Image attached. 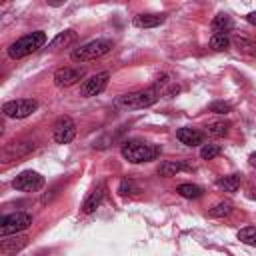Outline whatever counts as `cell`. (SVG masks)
I'll use <instances>...</instances> for the list:
<instances>
[{"label":"cell","instance_id":"obj_18","mask_svg":"<svg viewBox=\"0 0 256 256\" xmlns=\"http://www.w3.org/2000/svg\"><path fill=\"white\" fill-rule=\"evenodd\" d=\"M74 40H76V32H74V30H64V32H60L48 46H50L52 50H58V48H66V46H70Z\"/></svg>","mask_w":256,"mask_h":256},{"label":"cell","instance_id":"obj_7","mask_svg":"<svg viewBox=\"0 0 256 256\" xmlns=\"http://www.w3.org/2000/svg\"><path fill=\"white\" fill-rule=\"evenodd\" d=\"M12 186L16 190H22V192H36L44 186V176H40L34 170H24L12 180Z\"/></svg>","mask_w":256,"mask_h":256},{"label":"cell","instance_id":"obj_30","mask_svg":"<svg viewBox=\"0 0 256 256\" xmlns=\"http://www.w3.org/2000/svg\"><path fill=\"white\" fill-rule=\"evenodd\" d=\"M248 162H250V166H254V168H256V152H252V154L248 156Z\"/></svg>","mask_w":256,"mask_h":256},{"label":"cell","instance_id":"obj_28","mask_svg":"<svg viewBox=\"0 0 256 256\" xmlns=\"http://www.w3.org/2000/svg\"><path fill=\"white\" fill-rule=\"evenodd\" d=\"M118 192H120L122 196H126V194H136V192H138V188L134 186V182H132V180H122V182H120V186H118Z\"/></svg>","mask_w":256,"mask_h":256},{"label":"cell","instance_id":"obj_2","mask_svg":"<svg viewBox=\"0 0 256 256\" xmlns=\"http://www.w3.org/2000/svg\"><path fill=\"white\" fill-rule=\"evenodd\" d=\"M46 44V32L42 30H36V32H30V34H24L22 38L14 40L10 46H8V56L14 58V60H20V58H26L30 56L32 52L40 50L42 46Z\"/></svg>","mask_w":256,"mask_h":256},{"label":"cell","instance_id":"obj_23","mask_svg":"<svg viewBox=\"0 0 256 256\" xmlns=\"http://www.w3.org/2000/svg\"><path fill=\"white\" fill-rule=\"evenodd\" d=\"M232 212V202H228V200H222V202H218L214 208H210V216L212 218H224V216H228Z\"/></svg>","mask_w":256,"mask_h":256},{"label":"cell","instance_id":"obj_21","mask_svg":"<svg viewBox=\"0 0 256 256\" xmlns=\"http://www.w3.org/2000/svg\"><path fill=\"white\" fill-rule=\"evenodd\" d=\"M228 128H230V122L216 120V122H210L208 124V134L214 136V138H220V136H226L228 134Z\"/></svg>","mask_w":256,"mask_h":256},{"label":"cell","instance_id":"obj_24","mask_svg":"<svg viewBox=\"0 0 256 256\" xmlns=\"http://www.w3.org/2000/svg\"><path fill=\"white\" fill-rule=\"evenodd\" d=\"M230 46V38H228V34H212V38H210V48L212 50H226Z\"/></svg>","mask_w":256,"mask_h":256},{"label":"cell","instance_id":"obj_29","mask_svg":"<svg viewBox=\"0 0 256 256\" xmlns=\"http://www.w3.org/2000/svg\"><path fill=\"white\" fill-rule=\"evenodd\" d=\"M246 20H248L252 26H256V12H250V14L246 16Z\"/></svg>","mask_w":256,"mask_h":256},{"label":"cell","instance_id":"obj_3","mask_svg":"<svg viewBox=\"0 0 256 256\" xmlns=\"http://www.w3.org/2000/svg\"><path fill=\"white\" fill-rule=\"evenodd\" d=\"M112 48H114V42H112V40H108V38H96V40H90V42H86V44L74 48L72 54H70V58H72L74 62L84 64V62H92V60H96V58H102V56L108 54Z\"/></svg>","mask_w":256,"mask_h":256},{"label":"cell","instance_id":"obj_8","mask_svg":"<svg viewBox=\"0 0 256 256\" xmlns=\"http://www.w3.org/2000/svg\"><path fill=\"white\" fill-rule=\"evenodd\" d=\"M74 136H76V124L68 116H62L52 128V138L56 144H68L74 140Z\"/></svg>","mask_w":256,"mask_h":256},{"label":"cell","instance_id":"obj_20","mask_svg":"<svg viewBox=\"0 0 256 256\" xmlns=\"http://www.w3.org/2000/svg\"><path fill=\"white\" fill-rule=\"evenodd\" d=\"M176 192L182 196V198H188V200H196L204 194V190L196 184H178L176 186Z\"/></svg>","mask_w":256,"mask_h":256},{"label":"cell","instance_id":"obj_14","mask_svg":"<svg viewBox=\"0 0 256 256\" xmlns=\"http://www.w3.org/2000/svg\"><path fill=\"white\" fill-rule=\"evenodd\" d=\"M104 194H106V186H104V182H100V184L88 194V198L84 200V204H82V212H84V214H92V212L102 204Z\"/></svg>","mask_w":256,"mask_h":256},{"label":"cell","instance_id":"obj_9","mask_svg":"<svg viewBox=\"0 0 256 256\" xmlns=\"http://www.w3.org/2000/svg\"><path fill=\"white\" fill-rule=\"evenodd\" d=\"M108 80H110V74H108L106 70H104V72H98V74H94V76H90L88 80L82 82V86H80V96L90 98V96L100 94V92L106 88Z\"/></svg>","mask_w":256,"mask_h":256},{"label":"cell","instance_id":"obj_26","mask_svg":"<svg viewBox=\"0 0 256 256\" xmlns=\"http://www.w3.org/2000/svg\"><path fill=\"white\" fill-rule=\"evenodd\" d=\"M230 110H232V104L224 102V100H216L210 104V112H214V114H228Z\"/></svg>","mask_w":256,"mask_h":256},{"label":"cell","instance_id":"obj_13","mask_svg":"<svg viewBox=\"0 0 256 256\" xmlns=\"http://www.w3.org/2000/svg\"><path fill=\"white\" fill-rule=\"evenodd\" d=\"M26 244H28V238H26V236H16V234H14L12 238L4 236L2 242H0V254H2V256H12V254L20 252Z\"/></svg>","mask_w":256,"mask_h":256},{"label":"cell","instance_id":"obj_12","mask_svg":"<svg viewBox=\"0 0 256 256\" xmlns=\"http://www.w3.org/2000/svg\"><path fill=\"white\" fill-rule=\"evenodd\" d=\"M176 138L184 146H200L204 142V134L200 130H196V128H190V126L178 128L176 130Z\"/></svg>","mask_w":256,"mask_h":256},{"label":"cell","instance_id":"obj_16","mask_svg":"<svg viewBox=\"0 0 256 256\" xmlns=\"http://www.w3.org/2000/svg\"><path fill=\"white\" fill-rule=\"evenodd\" d=\"M166 20L164 14H138L134 16V26L138 28H156Z\"/></svg>","mask_w":256,"mask_h":256},{"label":"cell","instance_id":"obj_1","mask_svg":"<svg viewBox=\"0 0 256 256\" xmlns=\"http://www.w3.org/2000/svg\"><path fill=\"white\" fill-rule=\"evenodd\" d=\"M124 160L132 162V164H142V162H150L156 156H160V148L146 142V140H126L120 148Z\"/></svg>","mask_w":256,"mask_h":256},{"label":"cell","instance_id":"obj_15","mask_svg":"<svg viewBox=\"0 0 256 256\" xmlns=\"http://www.w3.org/2000/svg\"><path fill=\"white\" fill-rule=\"evenodd\" d=\"M182 170H192V164H188V162H184V160H176V162L166 160V162H162V164L158 166V174L164 176V178L174 176L176 172H182Z\"/></svg>","mask_w":256,"mask_h":256},{"label":"cell","instance_id":"obj_19","mask_svg":"<svg viewBox=\"0 0 256 256\" xmlns=\"http://www.w3.org/2000/svg\"><path fill=\"white\" fill-rule=\"evenodd\" d=\"M216 186L224 192H236L240 188V174H230V176H224V178H218L216 180Z\"/></svg>","mask_w":256,"mask_h":256},{"label":"cell","instance_id":"obj_11","mask_svg":"<svg viewBox=\"0 0 256 256\" xmlns=\"http://www.w3.org/2000/svg\"><path fill=\"white\" fill-rule=\"evenodd\" d=\"M34 142L30 140H22V142H12L4 148V162H12V160H20L22 156L30 154L34 150Z\"/></svg>","mask_w":256,"mask_h":256},{"label":"cell","instance_id":"obj_27","mask_svg":"<svg viewBox=\"0 0 256 256\" xmlns=\"http://www.w3.org/2000/svg\"><path fill=\"white\" fill-rule=\"evenodd\" d=\"M234 44L238 46V50H244V52H256V44L252 40H246V38H236Z\"/></svg>","mask_w":256,"mask_h":256},{"label":"cell","instance_id":"obj_5","mask_svg":"<svg viewBox=\"0 0 256 256\" xmlns=\"http://www.w3.org/2000/svg\"><path fill=\"white\" fill-rule=\"evenodd\" d=\"M32 224V214L28 212H14V214H6L0 218V234L10 236V234H18L22 230H26Z\"/></svg>","mask_w":256,"mask_h":256},{"label":"cell","instance_id":"obj_25","mask_svg":"<svg viewBox=\"0 0 256 256\" xmlns=\"http://www.w3.org/2000/svg\"><path fill=\"white\" fill-rule=\"evenodd\" d=\"M220 154V146L218 144H204L202 150H200V158L202 160H212Z\"/></svg>","mask_w":256,"mask_h":256},{"label":"cell","instance_id":"obj_6","mask_svg":"<svg viewBox=\"0 0 256 256\" xmlns=\"http://www.w3.org/2000/svg\"><path fill=\"white\" fill-rule=\"evenodd\" d=\"M36 108H38V102H36L34 98H16V100L4 102L2 112H4L6 118L20 120V118H26V116H30L32 112H36Z\"/></svg>","mask_w":256,"mask_h":256},{"label":"cell","instance_id":"obj_4","mask_svg":"<svg viewBox=\"0 0 256 256\" xmlns=\"http://www.w3.org/2000/svg\"><path fill=\"white\" fill-rule=\"evenodd\" d=\"M160 98V92L152 86L148 90H136V92H128L116 98V106L124 108V110H140V108H148L152 104H156Z\"/></svg>","mask_w":256,"mask_h":256},{"label":"cell","instance_id":"obj_17","mask_svg":"<svg viewBox=\"0 0 256 256\" xmlns=\"http://www.w3.org/2000/svg\"><path fill=\"white\" fill-rule=\"evenodd\" d=\"M210 26H212V32H214V34H228V32L234 28V22H232V18H230L228 14L220 12V14L214 16V20H212Z\"/></svg>","mask_w":256,"mask_h":256},{"label":"cell","instance_id":"obj_22","mask_svg":"<svg viewBox=\"0 0 256 256\" xmlns=\"http://www.w3.org/2000/svg\"><path fill=\"white\" fill-rule=\"evenodd\" d=\"M238 240L250 246H256V226H244L238 230Z\"/></svg>","mask_w":256,"mask_h":256},{"label":"cell","instance_id":"obj_10","mask_svg":"<svg viewBox=\"0 0 256 256\" xmlns=\"http://www.w3.org/2000/svg\"><path fill=\"white\" fill-rule=\"evenodd\" d=\"M84 68H78V66H64V68H58L54 72V84L64 88V86H72L76 84L80 78H84Z\"/></svg>","mask_w":256,"mask_h":256}]
</instances>
